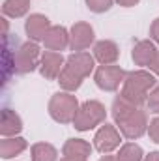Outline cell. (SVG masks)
<instances>
[{"mask_svg": "<svg viewBox=\"0 0 159 161\" xmlns=\"http://www.w3.org/2000/svg\"><path fill=\"white\" fill-rule=\"evenodd\" d=\"M94 69V56L80 51V53H73L68 56L66 66L58 77V84L66 90V92H75L79 90L82 80L86 79Z\"/></svg>", "mask_w": 159, "mask_h": 161, "instance_id": "obj_1", "label": "cell"}, {"mask_svg": "<svg viewBox=\"0 0 159 161\" xmlns=\"http://www.w3.org/2000/svg\"><path fill=\"white\" fill-rule=\"evenodd\" d=\"M156 84H157V80L150 71L137 69V71H131V73L125 75L120 96H123L125 99H129L131 103L140 107L148 101V96H150V92L154 90Z\"/></svg>", "mask_w": 159, "mask_h": 161, "instance_id": "obj_2", "label": "cell"}, {"mask_svg": "<svg viewBox=\"0 0 159 161\" xmlns=\"http://www.w3.org/2000/svg\"><path fill=\"white\" fill-rule=\"evenodd\" d=\"M79 113V101L69 92H56L49 101V114L58 124H69Z\"/></svg>", "mask_w": 159, "mask_h": 161, "instance_id": "obj_3", "label": "cell"}, {"mask_svg": "<svg viewBox=\"0 0 159 161\" xmlns=\"http://www.w3.org/2000/svg\"><path fill=\"white\" fill-rule=\"evenodd\" d=\"M105 116H107L105 105L96 101V99H90V101H84L79 107V113L73 120V125L79 131H88V129H94L96 125L103 124Z\"/></svg>", "mask_w": 159, "mask_h": 161, "instance_id": "obj_4", "label": "cell"}, {"mask_svg": "<svg viewBox=\"0 0 159 161\" xmlns=\"http://www.w3.org/2000/svg\"><path fill=\"white\" fill-rule=\"evenodd\" d=\"M40 60V47L36 41H26L13 51V71L15 75L32 73Z\"/></svg>", "mask_w": 159, "mask_h": 161, "instance_id": "obj_5", "label": "cell"}, {"mask_svg": "<svg viewBox=\"0 0 159 161\" xmlns=\"http://www.w3.org/2000/svg\"><path fill=\"white\" fill-rule=\"evenodd\" d=\"M114 122L120 127V133L125 139H131V141L142 137L146 133V129H148V116L140 107H135L133 111H129L127 114H123L122 118Z\"/></svg>", "mask_w": 159, "mask_h": 161, "instance_id": "obj_6", "label": "cell"}, {"mask_svg": "<svg viewBox=\"0 0 159 161\" xmlns=\"http://www.w3.org/2000/svg\"><path fill=\"white\" fill-rule=\"evenodd\" d=\"M125 71L120 68V66H101V68H97V71H96V84L101 88V90H105V92H114V90H118L120 84H123V80H125Z\"/></svg>", "mask_w": 159, "mask_h": 161, "instance_id": "obj_7", "label": "cell"}, {"mask_svg": "<svg viewBox=\"0 0 159 161\" xmlns=\"http://www.w3.org/2000/svg\"><path fill=\"white\" fill-rule=\"evenodd\" d=\"M122 142V137H120L118 129L111 124H105L99 127V131L96 133L94 137V148L101 154H109L112 150H116Z\"/></svg>", "mask_w": 159, "mask_h": 161, "instance_id": "obj_8", "label": "cell"}, {"mask_svg": "<svg viewBox=\"0 0 159 161\" xmlns=\"http://www.w3.org/2000/svg\"><path fill=\"white\" fill-rule=\"evenodd\" d=\"M94 43V28L88 23H75L69 30V47L80 53Z\"/></svg>", "mask_w": 159, "mask_h": 161, "instance_id": "obj_9", "label": "cell"}, {"mask_svg": "<svg viewBox=\"0 0 159 161\" xmlns=\"http://www.w3.org/2000/svg\"><path fill=\"white\" fill-rule=\"evenodd\" d=\"M64 56L60 53H54V51H45L41 54V64H40V71L45 79L54 80L60 77L62 69H64Z\"/></svg>", "mask_w": 159, "mask_h": 161, "instance_id": "obj_10", "label": "cell"}, {"mask_svg": "<svg viewBox=\"0 0 159 161\" xmlns=\"http://www.w3.org/2000/svg\"><path fill=\"white\" fill-rule=\"evenodd\" d=\"M25 30H26L30 41H43L45 36H47V32L51 30V23H49V19L45 15L32 13L26 19V23H25Z\"/></svg>", "mask_w": 159, "mask_h": 161, "instance_id": "obj_11", "label": "cell"}, {"mask_svg": "<svg viewBox=\"0 0 159 161\" xmlns=\"http://www.w3.org/2000/svg\"><path fill=\"white\" fill-rule=\"evenodd\" d=\"M157 56V49L154 45V41H139L135 47H133V53H131V58L137 66H142V68H150L152 62L156 60Z\"/></svg>", "mask_w": 159, "mask_h": 161, "instance_id": "obj_12", "label": "cell"}, {"mask_svg": "<svg viewBox=\"0 0 159 161\" xmlns=\"http://www.w3.org/2000/svg\"><path fill=\"white\" fill-rule=\"evenodd\" d=\"M120 56V49L114 41L111 40H103L97 41L94 45V58L101 64V66H111L118 60Z\"/></svg>", "mask_w": 159, "mask_h": 161, "instance_id": "obj_13", "label": "cell"}, {"mask_svg": "<svg viewBox=\"0 0 159 161\" xmlns=\"http://www.w3.org/2000/svg\"><path fill=\"white\" fill-rule=\"evenodd\" d=\"M45 47L49 51H64L68 45H69V32L64 28V26H51V30L47 32L45 36Z\"/></svg>", "mask_w": 159, "mask_h": 161, "instance_id": "obj_14", "label": "cell"}, {"mask_svg": "<svg viewBox=\"0 0 159 161\" xmlns=\"http://www.w3.org/2000/svg\"><path fill=\"white\" fill-rule=\"evenodd\" d=\"M21 131H23L21 116L15 111H11V109H4L2 111V120H0V133H2V137H15Z\"/></svg>", "mask_w": 159, "mask_h": 161, "instance_id": "obj_15", "label": "cell"}, {"mask_svg": "<svg viewBox=\"0 0 159 161\" xmlns=\"http://www.w3.org/2000/svg\"><path fill=\"white\" fill-rule=\"evenodd\" d=\"M62 154H64L66 158H75V159L86 161L90 158V154H92V146H90L86 141H82V139H69V141L64 144Z\"/></svg>", "mask_w": 159, "mask_h": 161, "instance_id": "obj_16", "label": "cell"}, {"mask_svg": "<svg viewBox=\"0 0 159 161\" xmlns=\"http://www.w3.org/2000/svg\"><path fill=\"white\" fill-rule=\"evenodd\" d=\"M26 146H28L26 141L21 139V137H4L2 142H0V156H2L4 159L15 158V156H19Z\"/></svg>", "mask_w": 159, "mask_h": 161, "instance_id": "obj_17", "label": "cell"}, {"mask_svg": "<svg viewBox=\"0 0 159 161\" xmlns=\"http://www.w3.org/2000/svg\"><path fill=\"white\" fill-rule=\"evenodd\" d=\"M28 9H30V0H4V4H2V13L6 17H13V19L26 15Z\"/></svg>", "mask_w": 159, "mask_h": 161, "instance_id": "obj_18", "label": "cell"}, {"mask_svg": "<svg viewBox=\"0 0 159 161\" xmlns=\"http://www.w3.org/2000/svg\"><path fill=\"white\" fill-rule=\"evenodd\" d=\"M58 152L49 142H36L32 146V161H56Z\"/></svg>", "mask_w": 159, "mask_h": 161, "instance_id": "obj_19", "label": "cell"}, {"mask_svg": "<svg viewBox=\"0 0 159 161\" xmlns=\"http://www.w3.org/2000/svg\"><path fill=\"white\" fill-rule=\"evenodd\" d=\"M142 148L135 142H125L118 152L120 161H142Z\"/></svg>", "mask_w": 159, "mask_h": 161, "instance_id": "obj_20", "label": "cell"}, {"mask_svg": "<svg viewBox=\"0 0 159 161\" xmlns=\"http://www.w3.org/2000/svg\"><path fill=\"white\" fill-rule=\"evenodd\" d=\"M86 6L94 13H105V11L111 9L112 0H86Z\"/></svg>", "mask_w": 159, "mask_h": 161, "instance_id": "obj_21", "label": "cell"}, {"mask_svg": "<svg viewBox=\"0 0 159 161\" xmlns=\"http://www.w3.org/2000/svg\"><path fill=\"white\" fill-rule=\"evenodd\" d=\"M146 105H148V111H150V113L159 114V84H156V86H154V90L150 92Z\"/></svg>", "mask_w": 159, "mask_h": 161, "instance_id": "obj_22", "label": "cell"}, {"mask_svg": "<svg viewBox=\"0 0 159 161\" xmlns=\"http://www.w3.org/2000/svg\"><path fill=\"white\" fill-rule=\"evenodd\" d=\"M148 133H150V139L159 144V116L150 122V125H148Z\"/></svg>", "mask_w": 159, "mask_h": 161, "instance_id": "obj_23", "label": "cell"}, {"mask_svg": "<svg viewBox=\"0 0 159 161\" xmlns=\"http://www.w3.org/2000/svg\"><path fill=\"white\" fill-rule=\"evenodd\" d=\"M150 36H152V40L159 43V17L152 23V26H150Z\"/></svg>", "mask_w": 159, "mask_h": 161, "instance_id": "obj_24", "label": "cell"}, {"mask_svg": "<svg viewBox=\"0 0 159 161\" xmlns=\"http://www.w3.org/2000/svg\"><path fill=\"white\" fill-rule=\"evenodd\" d=\"M150 69H152V71H154V73L159 77V51H157V56H156V60H154V62H152V66H150Z\"/></svg>", "mask_w": 159, "mask_h": 161, "instance_id": "obj_25", "label": "cell"}, {"mask_svg": "<svg viewBox=\"0 0 159 161\" xmlns=\"http://www.w3.org/2000/svg\"><path fill=\"white\" fill-rule=\"evenodd\" d=\"M120 6H123V8H131V6H135V4H139L140 0H116Z\"/></svg>", "mask_w": 159, "mask_h": 161, "instance_id": "obj_26", "label": "cell"}, {"mask_svg": "<svg viewBox=\"0 0 159 161\" xmlns=\"http://www.w3.org/2000/svg\"><path fill=\"white\" fill-rule=\"evenodd\" d=\"M144 161H159V152H150V154L144 158Z\"/></svg>", "mask_w": 159, "mask_h": 161, "instance_id": "obj_27", "label": "cell"}, {"mask_svg": "<svg viewBox=\"0 0 159 161\" xmlns=\"http://www.w3.org/2000/svg\"><path fill=\"white\" fill-rule=\"evenodd\" d=\"M99 161H120V159H118V156H103Z\"/></svg>", "mask_w": 159, "mask_h": 161, "instance_id": "obj_28", "label": "cell"}, {"mask_svg": "<svg viewBox=\"0 0 159 161\" xmlns=\"http://www.w3.org/2000/svg\"><path fill=\"white\" fill-rule=\"evenodd\" d=\"M60 161H84V159H75V158H66V156H64Z\"/></svg>", "mask_w": 159, "mask_h": 161, "instance_id": "obj_29", "label": "cell"}]
</instances>
